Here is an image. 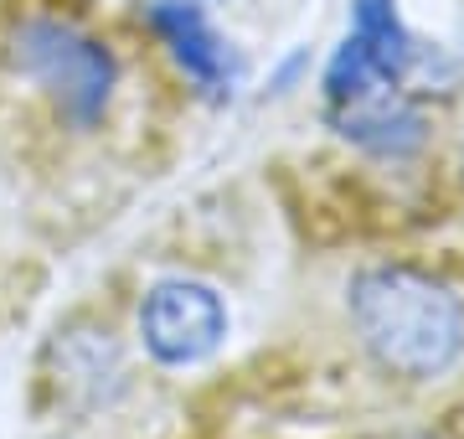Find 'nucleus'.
Masks as SVG:
<instances>
[{
    "mask_svg": "<svg viewBox=\"0 0 464 439\" xmlns=\"http://www.w3.org/2000/svg\"><path fill=\"white\" fill-rule=\"evenodd\" d=\"M160 32L103 0H0V176L63 212L145 181L166 135Z\"/></svg>",
    "mask_w": 464,
    "mask_h": 439,
    "instance_id": "1",
    "label": "nucleus"
},
{
    "mask_svg": "<svg viewBox=\"0 0 464 439\" xmlns=\"http://www.w3.org/2000/svg\"><path fill=\"white\" fill-rule=\"evenodd\" d=\"M351 326L377 367L408 383H433L464 356L459 295L413 264H372L351 279Z\"/></svg>",
    "mask_w": 464,
    "mask_h": 439,
    "instance_id": "2",
    "label": "nucleus"
},
{
    "mask_svg": "<svg viewBox=\"0 0 464 439\" xmlns=\"http://www.w3.org/2000/svg\"><path fill=\"white\" fill-rule=\"evenodd\" d=\"M145 346L155 352V362L166 367H191L201 356H212L227 337V310L207 285H186V279H170V285H155L145 300Z\"/></svg>",
    "mask_w": 464,
    "mask_h": 439,
    "instance_id": "3",
    "label": "nucleus"
}]
</instances>
